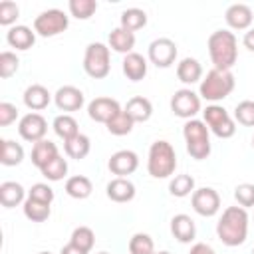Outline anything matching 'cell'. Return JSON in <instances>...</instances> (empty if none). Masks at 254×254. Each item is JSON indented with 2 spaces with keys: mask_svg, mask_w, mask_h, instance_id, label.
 I'll use <instances>...</instances> for the list:
<instances>
[{
  "mask_svg": "<svg viewBox=\"0 0 254 254\" xmlns=\"http://www.w3.org/2000/svg\"><path fill=\"white\" fill-rule=\"evenodd\" d=\"M248 212L242 206H226L216 222V236L224 246H240L248 238Z\"/></svg>",
  "mask_w": 254,
  "mask_h": 254,
  "instance_id": "1",
  "label": "cell"
},
{
  "mask_svg": "<svg viewBox=\"0 0 254 254\" xmlns=\"http://www.w3.org/2000/svg\"><path fill=\"white\" fill-rule=\"evenodd\" d=\"M210 62L216 69H230L238 60V40L230 30H216L208 36L206 42Z\"/></svg>",
  "mask_w": 254,
  "mask_h": 254,
  "instance_id": "2",
  "label": "cell"
},
{
  "mask_svg": "<svg viewBox=\"0 0 254 254\" xmlns=\"http://www.w3.org/2000/svg\"><path fill=\"white\" fill-rule=\"evenodd\" d=\"M234 85H236V79H234V73L230 69H216V67H212L200 79L198 95L204 101L218 103V101L226 99L234 91Z\"/></svg>",
  "mask_w": 254,
  "mask_h": 254,
  "instance_id": "3",
  "label": "cell"
},
{
  "mask_svg": "<svg viewBox=\"0 0 254 254\" xmlns=\"http://www.w3.org/2000/svg\"><path fill=\"white\" fill-rule=\"evenodd\" d=\"M177 169V153L175 147L165 141L159 139L149 147V155H147V171L153 179H169Z\"/></svg>",
  "mask_w": 254,
  "mask_h": 254,
  "instance_id": "4",
  "label": "cell"
},
{
  "mask_svg": "<svg viewBox=\"0 0 254 254\" xmlns=\"http://www.w3.org/2000/svg\"><path fill=\"white\" fill-rule=\"evenodd\" d=\"M183 137L187 153L196 159L204 161L210 155V131L202 119H189L183 125Z\"/></svg>",
  "mask_w": 254,
  "mask_h": 254,
  "instance_id": "5",
  "label": "cell"
},
{
  "mask_svg": "<svg viewBox=\"0 0 254 254\" xmlns=\"http://www.w3.org/2000/svg\"><path fill=\"white\" fill-rule=\"evenodd\" d=\"M202 121L206 123L208 131L212 135H216L218 139H230L236 133L234 117L218 103H210L202 109Z\"/></svg>",
  "mask_w": 254,
  "mask_h": 254,
  "instance_id": "6",
  "label": "cell"
},
{
  "mask_svg": "<svg viewBox=\"0 0 254 254\" xmlns=\"http://www.w3.org/2000/svg\"><path fill=\"white\" fill-rule=\"evenodd\" d=\"M83 71L93 79L107 77L111 71L109 46H105L101 42H91L83 54Z\"/></svg>",
  "mask_w": 254,
  "mask_h": 254,
  "instance_id": "7",
  "label": "cell"
},
{
  "mask_svg": "<svg viewBox=\"0 0 254 254\" xmlns=\"http://www.w3.org/2000/svg\"><path fill=\"white\" fill-rule=\"evenodd\" d=\"M67 26H69V16L60 8L44 10L34 18V32L36 36H42V38L60 36L62 32L67 30Z\"/></svg>",
  "mask_w": 254,
  "mask_h": 254,
  "instance_id": "8",
  "label": "cell"
},
{
  "mask_svg": "<svg viewBox=\"0 0 254 254\" xmlns=\"http://www.w3.org/2000/svg\"><path fill=\"white\" fill-rule=\"evenodd\" d=\"M200 109H202V99L190 87L177 89L171 97V111L185 121L196 119V113H200Z\"/></svg>",
  "mask_w": 254,
  "mask_h": 254,
  "instance_id": "9",
  "label": "cell"
},
{
  "mask_svg": "<svg viewBox=\"0 0 254 254\" xmlns=\"http://www.w3.org/2000/svg\"><path fill=\"white\" fill-rule=\"evenodd\" d=\"M177 44L171 40V38H157L149 44V50H147V58L153 65L157 67H171L175 62H177Z\"/></svg>",
  "mask_w": 254,
  "mask_h": 254,
  "instance_id": "10",
  "label": "cell"
},
{
  "mask_svg": "<svg viewBox=\"0 0 254 254\" xmlns=\"http://www.w3.org/2000/svg\"><path fill=\"white\" fill-rule=\"evenodd\" d=\"M18 133L24 141L28 143H38L42 139H46V133H48V121L42 113H36V111H30L26 113L24 117H20L18 121Z\"/></svg>",
  "mask_w": 254,
  "mask_h": 254,
  "instance_id": "11",
  "label": "cell"
},
{
  "mask_svg": "<svg viewBox=\"0 0 254 254\" xmlns=\"http://www.w3.org/2000/svg\"><path fill=\"white\" fill-rule=\"evenodd\" d=\"M190 204H192V210L196 214L210 218L220 210V194L212 187L194 189V192L190 194Z\"/></svg>",
  "mask_w": 254,
  "mask_h": 254,
  "instance_id": "12",
  "label": "cell"
},
{
  "mask_svg": "<svg viewBox=\"0 0 254 254\" xmlns=\"http://www.w3.org/2000/svg\"><path fill=\"white\" fill-rule=\"evenodd\" d=\"M121 111V105H119V101L117 99H113V97H95V99H91L89 103H87V115H89V119H93L95 123H103V125H107L117 113Z\"/></svg>",
  "mask_w": 254,
  "mask_h": 254,
  "instance_id": "13",
  "label": "cell"
},
{
  "mask_svg": "<svg viewBox=\"0 0 254 254\" xmlns=\"http://www.w3.org/2000/svg\"><path fill=\"white\" fill-rule=\"evenodd\" d=\"M54 103L60 111H65V113H73V111H79L85 103V95L79 87L75 85H64L60 87L56 93H54Z\"/></svg>",
  "mask_w": 254,
  "mask_h": 254,
  "instance_id": "14",
  "label": "cell"
},
{
  "mask_svg": "<svg viewBox=\"0 0 254 254\" xmlns=\"http://www.w3.org/2000/svg\"><path fill=\"white\" fill-rule=\"evenodd\" d=\"M107 167H109V171H111L115 177H125V179H127V175H133V173L137 171V167H139V157H137V153L131 151V149H121V151H115V153L109 157Z\"/></svg>",
  "mask_w": 254,
  "mask_h": 254,
  "instance_id": "15",
  "label": "cell"
},
{
  "mask_svg": "<svg viewBox=\"0 0 254 254\" xmlns=\"http://www.w3.org/2000/svg\"><path fill=\"white\" fill-rule=\"evenodd\" d=\"M224 20H226V24H228L230 30H250V24L254 20V14H252V8L248 4L236 2V4H230L226 8Z\"/></svg>",
  "mask_w": 254,
  "mask_h": 254,
  "instance_id": "16",
  "label": "cell"
},
{
  "mask_svg": "<svg viewBox=\"0 0 254 254\" xmlns=\"http://www.w3.org/2000/svg\"><path fill=\"white\" fill-rule=\"evenodd\" d=\"M6 42L10 48H16L20 52H26L30 50L34 44H36V32L24 24H16L12 28H8L6 32Z\"/></svg>",
  "mask_w": 254,
  "mask_h": 254,
  "instance_id": "17",
  "label": "cell"
},
{
  "mask_svg": "<svg viewBox=\"0 0 254 254\" xmlns=\"http://www.w3.org/2000/svg\"><path fill=\"white\" fill-rule=\"evenodd\" d=\"M22 99H24V105H26L30 111H36V113H38V111H42V109H46V107L50 105L52 93L48 91V87H44V85H40V83H32V85L26 87Z\"/></svg>",
  "mask_w": 254,
  "mask_h": 254,
  "instance_id": "18",
  "label": "cell"
},
{
  "mask_svg": "<svg viewBox=\"0 0 254 254\" xmlns=\"http://www.w3.org/2000/svg\"><path fill=\"white\" fill-rule=\"evenodd\" d=\"M107 198L113 202H129L135 198V185L125 177H115L107 183Z\"/></svg>",
  "mask_w": 254,
  "mask_h": 254,
  "instance_id": "19",
  "label": "cell"
},
{
  "mask_svg": "<svg viewBox=\"0 0 254 254\" xmlns=\"http://www.w3.org/2000/svg\"><path fill=\"white\" fill-rule=\"evenodd\" d=\"M171 234H173L179 242H183V244L192 242L194 236H196L194 220H192L189 214H185V212L175 214V216L171 218Z\"/></svg>",
  "mask_w": 254,
  "mask_h": 254,
  "instance_id": "20",
  "label": "cell"
},
{
  "mask_svg": "<svg viewBox=\"0 0 254 254\" xmlns=\"http://www.w3.org/2000/svg\"><path fill=\"white\" fill-rule=\"evenodd\" d=\"M147 60L137 54V52H131L123 58V64H121V69H123V75L129 79V81H141L145 75H147Z\"/></svg>",
  "mask_w": 254,
  "mask_h": 254,
  "instance_id": "21",
  "label": "cell"
},
{
  "mask_svg": "<svg viewBox=\"0 0 254 254\" xmlns=\"http://www.w3.org/2000/svg\"><path fill=\"white\" fill-rule=\"evenodd\" d=\"M177 77L185 85L200 83V79H202V65H200V62L196 58H183L177 64Z\"/></svg>",
  "mask_w": 254,
  "mask_h": 254,
  "instance_id": "22",
  "label": "cell"
},
{
  "mask_svg": "<svg viewBox=\"0 0 254 254\" xmlns=\"http://www.w3.org/2000/svg\"><path fill=\"white\" fill-rule=\"evenodd\" d=\"M26 190L20 183L16 181H4L0 185V202L4 208H14L18 204H24L26 202Z\"/></svg>",
  "mask_w": 254,
  "mask_h": 254,
  "instance_id": "23",
  "label": "cell"
},
{
  "mask_svg": "<svg viewBox=\"0 0 254 254\" xmlns=\"http://www.w3.org/2000/svg\"><path fill=\"white\" fill-rule=\"evenodd\" d=\"M123 111H125L135 123H145V121H149L151 115H153V103H151L147 97H143V95H135V97H131V99L127 101V105L123 107Z\"/></svg>",
  "mask_w": 254,
  "mask_h": 254,
  "instance_id": "24",
  "label": "cell"
},
{
  "mask_svg": "<svg viewBox=\"0 0 254 254\" xmlns=\"http://www.w3.org/2000/svg\"><path fill=\"white\" fill-rule=\"evenodd\" d=\"M58 155H60L58 145L52 143L50 139H42V141L34 143V147H32V165L42 171V169H44L48 163H52Z\"/></svg>",
  "mask_w": 254,
  "mask_h": 254,
  "instance_id": "25",
  "label": "cell"
},
{
  "mask_svg": "<svg viewBox=\"0 0 254 254\" xmlns=\"http://www.w3.org/2000/svg\"><path fill=\"white\" fill-rule=\"evenodd\" d=\"M107 42H109V48H111L113 52L127 56V54H131L133 48H135V34H133V32H127V30H123V28L119 26V28H113V30L109 32Z\"/></svg>",
  "mask_w": 254,
  "mask_h": 254,
  "instance_id": "26",
  "label": "cell"
},
{
  "mask_svg": "<svg viewBox=\"0 0 254 254\" xmlns=\"http://www.w3.org/2000/svg\"><path fill=\"white\" fill-rule=\"evenodd\" d=\"M64 151H65V155L69 159H77V161L79 159H85L89 155V151H91V141H89L87 135L77 133L75 137L64 141Z\"/></svg>",
  "mask_w": 254,
  "mask_h": 254,
  "instance_id": "27",
  "label": "cell"
},
{
  "mask_svg": "<svg viewBox=\"0 0 254 254\" xmlns=\"http://www.w3.org/2000/svg\"><path fill=\"white\" fill-rule=\"evenodd\" d=\"M65 192L71 198L83 200V198H87L93 192V185H91V181L85 175H73V177H69L65 181Z\"/></svg>",
  "mask_w": 254,
  "mask_h": 254,
  "instance_id": "28",
  "label": "cell"
},
{
  "mask_svg": "<svg viewBox=\"0 0 254 254\" xmlns=\"http://www.w3.org/2000/svg\"><path fill=\"white\" fill-rule=\"evenodd\" d=\"M119 26L127 32H137L141 28L147 26V12L141 10V8H127L121 12V18H119Z\"/></svg>",
  "mask_w": 254,
  "mask_h": 254,
  "instance_id": "29",
  "label": "cell"
},
{
  "mask_svg": "<svg viewBox=\"0 0 254 254\" xmlns=\"http://www.w3.org/2000/svg\"><path fill=\"white\" fill-rule=\"evenodd\" d=\"M52 127H54V133H56L60 139H64V141H67V139H71V137H75V135L79 133V125H77L75 117L69 115V113L58 115V117L52 121Z\"/></svg>",
  "mask_w": 254,
  "mask_h": 254,
  "instance_id": "30",
  "label": "cell"
},
{
  "mask_svg": "<svg viewBox=\"0 0 254 254\" xmlns=\"http://www.w3.org/2000/svg\"><path fill=\"white\" fill-rule=\"evenodd\" d=\"M24 161V147L12 139H2V153L0 163L4 167H16Z\"/></svg>",
  "mask_w": 254,
  "mask_h": 254,
  "instance_id": "31",
  "label": "cell"
},
{
  "mask_svg": "<svg viewBox=\"0 0 254 254\" xmlns=\"http://www.w3.org/2000/svg\"><path fill=\"white\" fill-rule=\"evenodd\" d=\"M22 208H24V216L32 222H46L52 214V204H46V202H40L34 198H26Z\"/></svg>",
  "mask_w": 254,
  "mask_h": 254,
  "instance_id": "32",
  "label": "cell"
},
{
  "mask_svg": "<svg viewBox=\"0 0 254 254\" xmlns=\"http://www.w3.org/2000/svg\"><path fill=\"white\" fill-rule=\"evenodd\" d=\"M169 192L177 198H185L194 192V179L190 175H175L169 183Z\"/></svg>",
  "mask_w": 254,
  "mask_h": 254,
  "instance_id": "33",
  "label": "cell"
},
{
  "mask_svg": "<svg viewBox=\"0 0 254 254\" xmlns=\"http://www.w3.org/2000/svg\"><path fill=\"white\" fill-rule=\"evenodd\" d=\"M133 125H135V121L121 109L105 127H107V131L111 133V135H115V137H123V135H129L131 131H133Z\"/></svg>",
  "mask_w": 254,
  "mask_h": 254,
  "instance_id": "34",
  "label": "cell"
},
{
  "mask_svg": "<svg viewBox=\"0 0 254 254\" xmlns=\"http://www.w3.org/2000/svg\"><path fill=\"white\" fill-rule=\"evenodd\" d=\"M67 10L77 20H89L97 10V2L95 0H69Z\"/></svg>",
  "mask_w": 254,
  "mask_h": 254,
  "instance_id": "35",
  "label": "cell"
},
{
  "mask_svg": "<svg viewBox=\"0 0 254 254\" xmlns=\"http://www.w3.org/2000/svg\"><path fill=\"white\" fill-rule=\"evenodd\" d=\"M69 242L73 246L89 252L93 248V244H95V234H93V230L89 226H77V228H73V232L69 236Z\"/></svg>",
  "mask_w": 254,
  "mask_h": 254,
  "instance_id": "36",
  "label": "cell"
},
{
  "mask_svg": "<svg viewBox=\"0 0 254 254\" xmlns=\"http://www.w3.org/2000/svg\"><path fill=\"white\" fill-rule=\"evenodd\" d=\"M129 252L131 254H155V242L149 234L137 232L129 238Z\"/></svg>",
  "mask_w": 254,
  "mask_h": 254,
  "instance_id": "37",
  "label": "cell"
},
{
  "mask_svg": "<svg viewBox=\"0 0 254 254\" xmlns=\"http://www.w3.org/2000/svg\"><path fill=\"white\" fill-rule=\"evenodd\" d=\"M48 181H52V183H56V181H62L65 175H67V161L62 157V155H58L52 163H48L42 171H40Z\"/></svg>",
  "mask_w": 254,
  "mask_h": 254,
  "instance_id": "38",
  "label": "cell"
},
{
  "mask_svg": "<svg viewBox=\"0 0 254 254\" xmlns=\"http://www.w3.org/2000/svg\"><path fill=\"white\" fill-rule=\"evenodd\" d=\"M234 121L244 125V127H254V101L244 99L240 103H236L234 107Z\"/></svg>",
  "mask_w": 254,
  "mask_h": 254,
  "instance_id": "39",
  "label": "cell"
},
{
  "mask_svg": "<svg viewBox=\"0 0 254 254\" xmlns=\"http://www.w3.org/2000/svg\"><path fill=\"white\" fill-rule=\"evenodd\" d=\"M18 67H20V60H18V56L14 52L6 50V52L0 54V77L2 79L12 77L18 71Z\"/></svg>",
  "mask_w": 254,
  "mask_h": 254,
  "instance_id": "40",
  "label": "cell"
},
{
  "mask_svg": "<svg viewBox=\"0 0 254 254\" xmlns=\"http://www.w3.org/2000/svg\"><path fill=\"white\" fill-rule=\"evenodd\" d=\"M18 16H20V8L16 2H12V0L0 2V26L12 28L14 22L18 20Z\"/></svg>",
  "mask_w": 254,
  "mask_h": 254,
  "instance_id": "41",
  "label": "cell"
},
{
  "mask_svg": "<svg viewBox=\"0 0 254 254\" xmlns=\"http://www.w3.org/2000/svg\"><path fill=\"white\" fill-rule=\"evenodd\" d=\"M54 196H56L54 194V189L48 183H36L28 190V198H34V200H40V202H46V204H52L54 202Z\"/></svg>",
  "mask_w": 254,
  "mask_h": 254,
  "instance_id": "42",
  "label": "cell"
},
{
  "mask_svg": "<svg viewBox=\"0 0 254 254\" xmlns=\"http://www.w3.org/2000/svg\"><path fill=\"white\" fill-rule=\"evenodd\" d=\"M234 198L238 202V206L242 208H250L254 206V185L252 183H242L234 189Z\"/></svg>",
  "mask_w": 254,
  "mask_h": 254,
  "instance_id": "43",
  "label": "cell"
},
{
  "mask_svg": "<svg viewBox=\"0 0 254 254\" xmlns=\"http://www.w3.org/2000/svg\"><path fill=\"white\" fill-rule=\"evenodd\" d=\"M18 119V107L10 101L0 103V127H8Z\"/></svg>",
  "mask_w": 254,
  "mask_h": 254,
  "instance_id": "44",
  "label": "cell"
},
{
  "mask_svg": "<svg viewBox=\"0 0 254 254\" xmlns=\"http://www.w3.org/2000/svg\"><path fill=\"white\" fill-rule=\"evenodd\" d=\"M189 254H216V252H214L212 246H208L206 242H196V244L190 246V252H189Z\"/></svg>",
  "mask_w": 254,
  "mask_h": 254,
  "instance_id": "45",
  "label": "cell"
},
{
  "mask_svg": "<svg viewBox=\"0 0 254 254\" xmlns=\"http://www.w3.org/2000/svg\"><path fill=\"white\" fill-rule=\"evenodd\" d=\"M242 44H244V48H246L248 52H254V28L246 30V34H244V38H242Z\"/></svg>",
  "mask_w": 254,
  "mask_h": 254,
  "instance_id": "46",
  "label": "cell"
},
{
  "mask_svg": "<svg viewBox=\"0 0 254 254\" xmlns=\"http://www.w3.org/2000/svg\"><path fill=\"white\" fill-rule=\"evenodd\" d=\"M60 254H89V252H85V250H81V248H77V246H73L71 242H67L62 250H60Z\"/></svg>",
  "mask_w": 254,
  "mask_h": 254,
  "instance_id": "47",
  "label": "cell"
},
{
  "mask_svg": "<svg viewBox=\"0 0 254 254\" xmlns=\"http://www.w3.org/2000/svg\"><path fill=\"white\" fill-rule=\"evenodd\" d=\"M155 254H171V252H167V250H159V252H155Z\"/></svg>",
  "mask_w": 254,
  "mask_h": 254,
  "instance_id": "48",
  "label": "cell"
},
{
  "mask_svg": "<svg viewBox=\"0 0 254 254\" xmlns=\"http://www.w3.org/2000/svg\"><path fill=\"white\" fill-rule=\"evenodd\" d=\"M38 254H52V252H38Z\"/></svg>",
  "mask_w": 254,
  "mask_h": 254,
  "instance_id": "49",
  "label": "cell"
},
{
  "mask_svg": "<svg viewBox=\"0 0 254 254\" xmlns=\"http://www.w3.org/2000/svg\"><path fill=\"white\" fill-rule=\"evenodd\" d=\"M97 254H109V252H97Z\"/></svg>",
  "mask_w": 254,
  "mask_h": 254,
  "instance_id": "50",
  "label": "cell"
},
{
  "mask_svg": "<svg viewBox=\"0 0 254 254\" xmlns=\"http://www.w3.org/2000/svg\"><path fill=\"white\" fill-rule=\"evenodd\" d=\"M252 147H254V137H252Z\"/></svg>",
  "mask_w": 254,
  "mask_h": 254,
  "instance_id": "51",
  "label": "cell"
},
{
  "mask_svg": "<svg viewBox=\"0 0 254 254\" xmlns=\"http://www.w3.org/2000/svg\"><path fill=\"white\" fill-rule=\"evenodd\" d=\"M252 254H254V248H252Z\"/></svg>",
  "mask_w": 254,
  "mask_h": 254,
  "instance_id": "52",
  "label": "cell"
}]
</instances>
